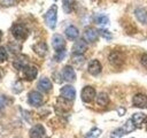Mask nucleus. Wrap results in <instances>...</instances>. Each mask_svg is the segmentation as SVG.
Masks as SVG:
<instances>
[{
	"label": "nucleus",
	"instance_id": "f257e3e1",
	"mask_svg": "<svg viewBox=\"0 0 147 138\" xmlns=\"http://www.w3.org/2000/svg\"><path fill=\"white\" fill-rule=\"evenodd\" d=\"M56 21H57V7L56 5H53L45 14V22L49 29H55Z\"/></svg>",
	"mask_w": 147,
	"mask_h": 138
},
{
	"label": "nucleus",
	"instance_id": "f03ea898",
	"mask_svg": "<svg viewBox=\"0 0 147 138\" xmlns=\"http://www.w3.org/2000/svg\"><path fill=\"white\" fill-rule=\"evenodd\" d=\"M28 32H29V31H28L26 26L23 25V24H21V23L14 24L13 28H11V33H13V36H14L16 39H20V40L25 39L26 36H28Z\"/></svg>",
	"mask_w": 147,
	"mask_h": 138
},
{
	"label": "nucleus",
	"instance_id": "7ed1b4c3",
	"mask_svg": "<svg viewBox=\"0 0 147 138\" xmlns=\"http://www.w3.org/2000/svg\"><path fill=\"white\" fill-rule=\"evenodd\" d=\"M80 97H82V100L84 102H91L95 98V90H94V87H92V86H85L82 90Z\"/></svg>",
	"mask_w": 147,
	"mask_h": 138
},
{
	"label": "nucleus",
	"instance_id": "20e7f679",
	"mask_svg": "<svg viewBox=\"0 0 147 138\" xmlns=\"http://www.w3.org/2000/svg\"><path fill=\"white\" fill-rule=\"evenodd\" d=\"M28 100H29V103L33 107H39L42 105L44 100H42V95L37 92V91H32L29 93V97H28Z\"/></svg>",
	"mask_w": 147,
	"mask_h": 138
},
{
	"label": "nucleus",
	"instance_id": "39448f33",
	"mask_svg": "<svg viewBox=\"0 0 147 138\" xmlns=\"http://www.w3.org/2000/svg\"><path fill=\"white\" fill-rule=\"evenodd\" d=\"M46 131L41 124H36L30 130V138H45Z\"/></svg>",
	"mask_w": 147,
	"mask_h": 138
},
{
	"label": "nucleus",
	"instance_id": "423d86ee",
	"mask_svg": "<svg viewBox=\"0 0 147 138\" xmlns=\"http://www.w3.org/2000/svg\"><path fill=\"white\" fill-rule=\"evenodd\" d=\"M52 45L54 47V49L57 52V51H62V49H65V41L63 39V37L61 34H54L53 38H52Z\"/></svg>",
	"mask_w": 147,
	"mask_h": 138
},
{
	"label": "nucleus",
	"instance_id": "0eeeda50",
	"mask_svg": "<svg viewBox=\"0 0 147 138\" xmlns=\"http://www.w3.org/2000/svg\"><path fill=\"white\" fill-rule=\"evenodd\" d=\"M28 63H29V59H28L25 55H23V54L17 55V56L15 57L14 62H13L14 67H15L17 70H23L25 67H28Z\"/></svg>",
	"mask_w": 147,
	"mask_h": 138
},
{
	"label": "nucleus",
	"instance_id": "6e6552de",
	"mask_svg": "<svg viewBox=\"0 0 147 138\" xmlns=\"http://www.w3.org/2000/svg\"><path fill=\"white\" fill-rule=\"evenodd\" d=\"M61 76H62V78H63L65 82H72V80L76 79L75 70H74V68L70 67V66H65V67L62 69Z\"/></svg>",
	"mask_w": 147,
	"mask_h": 138
},
{
	"label": "nucleus",
	"instance_id": "1a4fd4ad",
	"mask_svg": "<svg viewBox=\"0 0 147 138\" xmlns=\"http://www.w3.org/2000/svg\"><path fill=\"white\" fill-rule=\"evenodd\" d=\"M61 97L62 98H64V99H67V100H74L75 99V97H76V91H75V89L71 86V85H65V86H63L62 89H61Z\"/></svg>",
	"mask_w": 147,
	"mask_h": 138
},
{
	"label": "nucleus",
	"instance_id": "9d476101",
	"mask_svg": "<svg viewBox=\"0 0 147 138\" xmlns=\"http://www.w3.org/2000/svg\"><path fill=\"white\" fill-rule=\"evenodd\" d=\"M83 39L86 43H94L98 39V31L93 28H87L83 33Z\"/></svg>",
	"mask_w": 147,
	"mask_h": 138
},
{
	"label": "nucleus",
	"instance_id": "9b49d317",
	"mask_svg": "<svg viewBox=\"0 0 147 138\" xmlns=\"http://www.w3.org/2000/svg\"><path fill=\"white\" fill-rule=\"evenodd\" d=\"M109 62L111 63V64H114V66H121L122 63H123V61H124V56H123V54L122 53H119V52H117V51H114V52H111L110 54H109Z\"/></svg>",
	"mask_w": 147,
	"mask_h": 138
},
{
	"label": "nucleus",
	"instance_id": "f8f14e48",
	"mask_svg": "<svg viewBox=\"0 0 147 138\" xmlns=\"http://www.w3.org/2000/svg\"><path fill=\"white\" fill-rule=\"evenodd\" d=\"M133 106L139 108H147V95L145 94H136L133 97Z\"/></svg>",
	"mask_w": 147,
	"mask_h": 138
},
{
	"label": "nucleus",
	"instance_id": "ddd939ff",
	"mask_svg": "<svg viewBox=\"0 0 147 138\" xmlns=\"http://www.w3.org/2000/svg\"><path fill=\"white\" fill-rule=\"evenodd\" d=\"M37 74H38V70L36 67H32V66H28L23 69V76L25 79L28 80H33L36 77H37Z\"/></svg>",
	"mask_w": 147,
	"mask_h": 138
},
{
	"label": "nucleus",
	"instance_id": "4468645a",
	"mask_svg": "<svg viewBox=\"0 0 147 138\" xmlns=\"http://www.w3.org/2000/svg\"><path fill=\"white\" fill-rule=\"evenodd\" d=\"M101 69H102V67H101V64H100V62H99L98 60H92V61L88 63V67H87L88 72H90L91 75H93V76L99 75V74L101 72Z\"/></svg>",
	"mask_w": 147,
	"mask_h": 138
},
{
	"label": "nucleus",
	"instance_id": "2eb2a0df",
	"mask_svg": "<svg viewBox=\"0 0 147 138\" xmlns=\"http://www.w3.org/2000/svg\"><path fill=\"white\" fill-rule=\"evenodd\" d=\"M87 46H86V43L83 41V40H78L72 46V54L74 55H79V54H83L85 51H86Z\"/></svg>",
	"mask_w": 147,
	"mask_h": 138
},
{
	"label": "nucleus",
	"instance_id": "dca6fc26",
	"mask_svg": "<svg viewBox=\"0 0 147 138\" xmlns=\"http://www.w3.org/2000/svg\"><path fill=\"white\" fill-rule=\"evenodd\" d=\"M38 89L44 92H48L52 90V82L47 77H42L38 82Z\"/></svg>",
	"mask_w": 147,
	"mask_h": 138
},
{
	"label": "nucleus",
	"instance_id": "f3484780",
	"mask_svg": "<svg viewBox=\"0 0 147 138\" xmlns=\"http://www.w3.org/2000/svg\"><path fill=\"white\" fill-rule=\"evenodd\" d=\"M64 33H65V36L68 37V39H70V40H75V39L79 36V31H78V29H77L75 25H69V26L65 29Z\"/></svg>",
	"mask_w": 147,
	"mask_h": 138
},
{
	"label": "nucleus",
	"instance_id": "a211bd4d",
	"mask_svg": "<svg viewBox=\"0 0 147 138\" xmlns=\"http://www.w3.org/2000/svg\"><path fill=\"white\" fill-rule=\"evenodd\" d=\"M134 14L140 23L147 24V9L146 8H138V9H136Z\"/></svg>",
	"mask_w": 147,
	"mask_h": 138
},
{
	"label": "nucleus",
	"instance_id": "6ab92c4d",
	"mask_svg": "<svg viewBox=\"0 0 147 138\" xmlns=\"http://www.w3.org/2000/svg\"><path fill=\"white\" fill-rule=\"evenodd\" d=\"M33 51L39 56H45V54L47 53V45H46V43H42V41L38 43L37 45L33 46Z\"/></svg>",
	"mask_w": 147,
	"mask_h": 138
},
{
	"label": "nucleus",
	"instance_id": "aec40b11",
	"mask_svg": "<svg viewBox=\"0 0 147 138\" xmlns=\"http://www.w3.org/2000/svg\"><path fill=\"white\" fill-rule=\"evenodd\" d=\"M145 118H146V115H145V114H142V113H136V114L132 115V118H131V120H132L133 124H134L137 128H140L141 124L144 123Z\"/></svg>",
	"mask_w": 147,
	"mask_h": 138
},
{
	"label": "nucleus",
	"instance_id": "412c9836",
	"mask_svg": "<svg viewBox=\"0 0 147 138\" xmlns=\"http://www.w3.org/2000/svg\"><path fill=\"white\" fill-rule=\"evenodd\" d=\"M108 102H109V98H108V95H107L105 92H100V93L96 95V103H98L99 106L105 107V106L108 105Z\"/></svg>",
	"mask_w": 147,
	"mask_h": 138
},
{
	"label": "nucleus",
	"instance_id": "4be33fe9",
	"mask_svg": "<svg viewBox=\"0 0 147 138\" xmlns=\"http://www.w3.org/2000/svg\"><path fill=\"white\" fill-rule=\"evenodd\" d=\"M136 129V125L133 124V122H132V120H127L126 122H125V124L122 126V130H123V132H124V135H126V133H130V132H132L133 130Z\"/></svg>",
	"mask_w": 147,
	"mask_h": 138
},
{
	"label": "nucleus",
	"instance_id": "5701e85b",
	"mask_svg": "<svg viewBox=\"0 0 147 138\" xmlns=\"http://www.w3.org/2000/svg\"><path fill=\"white\" fill-rule=\"evenodd\" d=\"M101 135V129L99 128H93L92 130L88 131V133L85 136V138H98Z\"/></svg>",
	"mask_w": 147,
	"mask_h": 138
},
{
	"label": "nucleus",
	"instance_id": "b1692460",
	"mask_svg": "<svg viewBox=\"0 0 147 138\" xmlns=\"http://www.w3.org/2000/svg\"><path fill=\"white\" fill-rule=\"evenodd\" d=\"M21 46L18 45V44H16V43H9L8 44V49L13 53V54H18L20 52H21Z\"/></svg>",
	"mask_w": 147,
	"mask_h": 138
},
{
	"label": "nucleus",
	"instance_id": "393cba45",
	"mask_svg": "<svg viewBox=\"0 0 147 138\" xmlns=\"http://www.w3.org/2000/svg\"><path fill=\"white\" fill-rule=\"evenodd\" d=\"M72 61H74V63H75V64H77L78 67H80V66L84 63L85 59H84V56H83L82 54H79V55H74Z\"/></svg>",
	"mask_w": 147,
	"mask_h": 138
},
{
	"label": "nucleus",
	"instance_id": "a878e982",
	"mask_svg": "<svg viewBox=\"0 0 147 138\" xmlns=\"http://www.w3.org/2000/svg\"><path fill=\"white\" fill-rule=\"evenodd\" d=\"M65 57V49H62V51H57L56 53H55V56H54V59L56 60V61H62L63 59Z\"/></svg>",
	"mask_w": 147,
	"mask_h": 138
},
{
	"label": "nucleus",
	"instance_id": "bb28decb",
	"mask_svg": "<svg viewBox=\"0 0 147 138\" xmlns=\"http://www.w3.org/2000/svg\"><path fill=\"white\" fill-rule=\"evenodd\" d=\"M7 57H8V54H7V51H6V48L5 47H0V63H2V62H5L6 60H7Z\"/></svg>",
	"mask_w": 147,
	"mask_h": 138
},
{
	"label": "nucleus",
	"instance_id": "cd10ccee",
	"mask_svg": "<svg viewBox=\"0 0 147 138\" xmlns=\"http://www.w3.org/2000/svg\"><path fill=\"white\" fill-rule=\"evenodd\" d=\"M18 2V0H0V5L3 7H9V6H14Z\"/></svg>",
	"mask_w": 147,
	"mask_h": 138
},
{
	"label": "nucleus",
	"instance_id": "c85d7f7f",
	"mask_svg": "<svg viewBox=\"0 0 147 138\" xmlns=\"http://www.w3.org/2000/svg\"><path fill=\"white\" fill-rule=\"evenodd\" d=\"M122 136H124V132H123L122 128L116 129V130H115V131H113V132H111V135H110V137H111V138H121Z\"/></svg>",
	"mask_w": 147,
	"mask_h": 138
},
{
	"label": "nucleus",
	"instance_id": "c756f323",
	"mask_svg": "<svg viewBox=\"0 0 147 138\" xmlns=\"http://www.w3.org/2000/svg\"><path fill=\"white\" fill-rule=\"evenodd\" d=\"M95 22L98 24H107L108 23V17L105 16V15H99L96 18H95Z\"/></svg>",
	"mask_w": 147,
	"mask_h": 138
},
{
	"label": "nucleus",
	"instance_id": "7c9ffc66",
	"mask_svg": "<svg viewBox=\"0 0 147 138\" xmlns=\"http://www.w3.org/2000/svg\"><path fill=\"white\" fill-rule=\"evenodd\" d=\"M71 3H72V0H63V8L65 13L71 12Z\"/></svg>",
	"mask_w": 147,
	"mask_h": 138
},
{
	"label": "nucleus",
	"instance_id": "2f4dec72",
	"mask_svg": "<svg viewBox=\"0 0 147 138\" xmlns=\"http://www.w3.org/2000/svg\"><path fill=\"white\" fill-rule=\"evenodd\" d=\"M100 33H101V36H103L106 39H111V33H110L109 31H107V30H105V29H101V30H100Z\"/></svg>",
	"mask_w": 147,
	"mask_h": 138
},
{
	"label": "nucleus",
	"instance_id": "473e14b6",
	"mask_svg": "<svg viewBox=\"0 0 147 138\" xmlns=\"http://www.w3.org/2000/svg\"><path fill=\"white\" fill-rule=\"evenodd\" d=\"M140 63H141L145 68H147V54H146V53H144V54L141 55V57H140Z\"/></svg>",
	"mask_w": 147,
	"mask_h": 138
},
{
	"label": "nucleus",
	"instance_id": "72a5a7b5",
	"mask_svg": "<svg viewBox=\"0 0 147 138\" xmlns=\"http://www.w3.org/2000/svg\"><path fill=\"white\" fill-rule=\"evenodd\" d=\"M6 105H7V98L5 95H1L0 94V109H2Z\"/></svg>",
	"mask_w": 147,
	"mask_h": 138
},
{
	"label": "nucleus",
	"instance_id": "f704fd0d",
	"mask_svg": "<svg viewBox=\"0 0 147 138\" xmlns=\"http://www.w3.org/2000/svg\"><path fill=\"white\" fill-rule=\"evenodd\" d=\"M124 113H125V109L121 107V108L118 109V115H121V116H122V115H124Z\"/></svg>",
	"mask_w": 147,
	"mask_h": 138
},
{
	"label": "nucleus",
	"instance_id": "c9c22d12",
	"mask_svg": "<svg viewBox=\"0 0 147 138\" xmlns=\"http://www.w3.org/2000/svg\"><path fill=\"white\" fill-rule=\"evenodd\" d=\"M1 37H2V32L0 31V40H1Z\"/></svg>",
	"mask_w": 147,
	"mask_h": 138
},
{
	"label": "nucleus",
	"instance_id": "e433bc0d",
	"mask_svg": "<svg viewBox=\"0 0 147 138\" xmlns=\"http://www.w3.org/2000/svg\"><path fill=\"white\" fill-rule=\"evenodd\" d=\"M146 128H147V120H146Z\"/></svg>",
	"mask_w": 147,
	"mask_h": 138
},
{
	"label": "nucleus",
	"instance_id": "4c0bfd02",
	"mask_svg": "<svg viewBox=\"0 0 147 138\" xmlns=\"http://www.w3.org/2000/svg\"><path fill=\"white\" fill-rule=\"evenodd\" d=\"M0 76H1V75H0Z\"/></svg>",
	"mask_w": 147,
	"mask_h": 138
}]
</instances>
